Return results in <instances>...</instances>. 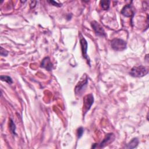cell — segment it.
Wrapping results in <instances>:
<instances>
[{"label": "cell", "instance_id": "1", "mask_svg": "<svg viewBox=\"0 0 149 149\" xmlns=\"http://www.w3.org/2000/svg\"><path fill=\"white\" fill-rule=\"evenodd\" d=\"M148 73V68L143 65L134 66L130 72V74L135 77H141Z\"/></svg>", "mask_w": 149, "mask_h": 149}, {"label": "cell", "instance_id": "2", "mask_svg": "<svg viewBox=\"0 0 149 149\" xmlns=\"http://www.w3.org/2000/svg\"><path fill=\"white\" fill-rule=\"evenodd\" d=\"M126 45V42L120 38H115L111 41V47L116 51H122L125 49Z\"/></svg>", "mask_w": 149, "mask_h": 149}, {"label": "cell", "instance_id": "3", "mask_svg": "<svg viewBox=\"0 0 149 149\" xmlns=\"http://www.w3.org/2000/svg\"><path fill=\"white\" fill-rule=\"evenodd\" d=\"M94 102V97L92 94L86 95L83 98V112L84 115L90 110Z\"/></svg>", "mask_w": 149, "mask_h": 149}, {"label": "cell", "instance_id": "4", "mask_svg": "<svg viewBox=\"0 0 149 149\" xmlns=\"http://www.w3.org/2000/svg\"><path fill=\"white\" fill-rule=\"evenodd\" d=\"M91 26L97 35L101 37L106 36V34L103 27L97 22L96 21L91 22Z\"/></svg>", "mask_w": 149, "mask_h": 149}, {"label": "cell", "instance_id": "5", "mask_svg": "<svg viewBox=\"0 0 149 149\" xmlns=\"http://www.w3.org/2000/svg\"><path fill=\"white\" fill-rule=\"evenodd\" d=\"M83 78H81V80L78 82L75 88H74V91L76 94H79L81 91L83 90L84 88V86L87 84L88 83V79L86 75H83Z\"/></svg>", "mask_w": 149, "mask_h": 149}, {"label": "cell", "instance_id": "6", "mask_svg": "<svg viewBox=\"0 0 149 149\" xmlns=\"http://www.w3.org/2000/svg\"><path fill=\"white\" fill-rule=\"evenodd\" d=\"M80 43L81 45V52H82V55L83 56L84 59H86L88 60V56L87 55V42L85 38L82 36L81 34H80Z\"/></svg>", "mask_w": 149, "mask_h": 149}, {"label": "cell", "instance_id": "7", "mask_svg": "<svg viewBox=\"0 0 149 149\" xmlns=\"http://www.w3.org/2000/svg\"><path fill=\"white\" fill-rule=\"evenodd\" d=\"M115 139V136L113 133H108L105 136V137L102 140V141L100 144V147L102 148L104 147L105 146L108 145V144L111 143Z\"/></svg>", "mask_w": 149, "mask_h": 149}, {"label": "cell", "instance_id": "8", "mask_svg": "<svg viewBox=\"0 0 149 149\" xmlns=\"http://www.w3.org/2000/svg\"><path fill=\"white\" fill-rule=\"evenodd\" d=\"M120 13L122 15L126 17H132L134 15V12L130 5H125L122 8Z\"/></svg>", "mask_w": 149, "mask_h": 149}, {"label": "cell", "instance_id": "9", "mask_svg": "<svg viewBox=\"0 0 149 149\" xmlns=\"http://www.w3.org/2000/svg\"><path fill=\"white\" fill-rule=\"evenodd\" d=\"M52 63L51 62L50 58L49 57H45L44 58L41 62V67L47 69V70H51L52 69Z\"/></svg>", "mask_w": 149, "mask_h": 149}, {"label": "cell", "instance_id": "10", "mask_svg": "<svg viewBox=\"0 0 149 149\" xmlns=\"http://www.w3.org/2000/svg\"><path fill=\"white\" fill-rule=\"evenodd\" d=\"M139 144V140L137 138H134L130 142H129L127 146L125 147L127 148H134L137 147V146Z\"/></svg>", "mask_w": 149, "mask_h": 149}, {"label": "cell", "instance_id": "11", "mask_svg": "<svg viewBox=\"0 0 149 149\" xmlns=\"http://www.w3.org/2000/svg\"><path fill=\"white\" fill-rule=\"evenodd\" d=\"M109 1H100V5L101 8L104 10H108L109 8Z\"/></svg>", "mask_w": 149, "mask_h": 149}, {"label": "cell", "instance_id": "12", "mask_svg": "<svg viewBox=\"0 0 149 149\" xmlns=\"http://www.w3.org/2000/svg\"><path fill=\"white\" fill-rule=\"evenodd\" d=\"M9 129L10 132L12 133L13 134H16V132H15V130H16V126H15V124L13 122V120L10 119H9Z\"/></svg>", "mask_w": 149, "mask_h": 149}, {"label": "cell", "instance_id": "13", "mask_svg": "<svg viewBox=\"0 0 149 149\" xmlns=\"http://www.w3.org/2000/svg\"><path fill=\"white\" fill-rule=\"evenodd\" d=\"M0 78H1V80L2 81H5L7 82L8 84H12L13 83L12 78L8 76H2V75H1L0 76Z\"/></svg>", "mask_w": 149, "mask_h": 149}, {"label": "cell", "instance_id": "14", "mask_svg": "<svg viewBox=\"0 0 149 149\" xmlns=\"http://www.w3.org/2000/svg\"><path fill=\"white\" fill-rule=\"evenodd\" d=\"M84 132V129L82 127H79L78 129H77V136H78V138H80L82 135H83V133Z\"/></svg>", "mask_w": 149, "mask_h": 149}, {"label": "cell", "instance_id": "15", "mask_svg": "<svg viewBox=\"0 0 149 149\" xmlns=\"http://www.w3.org/2000/svg\"><path fill=\"white\" fill-rule=\"evenodd\" d=\"M0 54L1 56H6L8 54V51H7L6 49H3L2 47H1V51H0Z\"/></svg>", "mask_w": 149, "mask_h": 149}, {"label": "cell", "instance_id": "16", "mask_svg": "<svg viewBox=\"0 0 149 149\" xmlns=\"http://www.w3.org/2000/svg\"><path fill=\"white\" fill-rule=\"evenodd\" d=\"M49 3H50L51 5H54V6H58V7H59V6H61V4H60V3H58V2H55V1H48Z\"/></svg>", "mask_w": 149, "mask_h": 149}]
</instances>
